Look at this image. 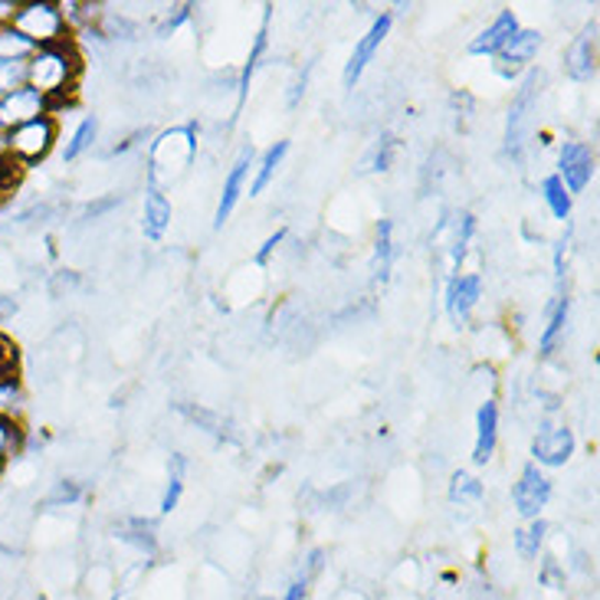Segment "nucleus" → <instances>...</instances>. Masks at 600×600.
I'll list each match as a JSON object with an SVG mask.
<instances>
[{
	"label": "nucleus",
	"instance_id": "obj_1",
	"mask_svg": "<svg viewBox=\"0 0 600 600\" xmlns=\"http://www.w3.org/2000/svg\"><path fill=\"white\" fill-rule=\"evenodd\" d=\"M76 73H79V56L66 43H50V46H43L26 63L30 89H36L40 96H63V92H69Z\"/></svg>",
	"mask_w": 600,
	"mask_h": 600
},
{
	"label": "nucleus",
	"instance_id": "obj_2",
	"mask_svg": "<svg viewBox=\"0 0 600 600\" xmlns=\"http://www.w3.org/2000/svg\"><path fill=\"white\" fill-rule=\"evenodd\" d=\"M542 83H545V73L542 69H532L515 99H512V109H509V126H505V154L522 161V149H525V139H528V129H532V112H535V102H538V92H542Z\"/></svg>",
	"mask_w": 600,
	"mask_h": 600
},
{
	"label": "nucleus",
	"instance_id": "obj_3",
	"mask_svg": "<svg viewBox=\"0 0 600 600\" xmlns=\"http://www.w3.org/2000/svg\"><path fill=\"white\" fill-rule=\"evenodd\" d=\"M13 30L23 33L33 46L59 43L63 33V10L56 3H26L13 13Z\"/></svg>",
	"mask_w": 600,
	"mask_h": 600
},
{
	"label": "nucleus",
	"instance_id": "obj_4",
	"mask_svg": "<svg viewBox=\"0 0 600 600\" xmlns=\"http://www.w3.org/2000/svg\"><path fill=\"white\" fill-rule=\"evenodd\" d=\"M53 142H56V122L50 116H40V119L13 129L7 139V149L23 161H40V157H46V151L53 149Z\"/></svg>",
	"mask_w": 600,
	"mask_h": 600
},
{
	"label": "nucleus",
	"instance_id": "obj_5",
	"mask_svg": "<svg viewBox=\"0 0 600 600\" xmlns=\"http://www.w3.org/2000/svg\"><path fill=\"white\" fill-rule=\"evenodd\" d=\"M548 499H552V482L542 476L538 462H528L522 469L515 489H512V502H515L519 515L522 519H538V512L548 505Z\"/></svg>",
	"mask_w": 600,
	"mask_h": 600
},
{
	"label": "nucleus",
	"instance_id": "obj_6",
	"mask_svg": "<svg viewBox=\"0 0 600 600\" xmlns=\"http://www.w3.org/2000/svg\"><path fill=\"white\" fill-rule=\"evenodd\" d=\"M558 171H561L558 177L568 187V194H581L594 177V151L585 142H565L561 157H558Z\"/></svg>",
	"mask_w": 600,
	"mask_h": 600
},
{
	"label": "nucleus",
	"instance_id": "obj_7",
	"mask_svg": "<svg viewBox=\"0 0 600 600\" xmlns=\"http://www.w3.org/2000/svg\"><path fill=\"white\" fill-rule=\"evenodd\" d=\"M46 109V96H40L30 86H20L17 92L0 99V129H20L33 119H40Z\"/></svg>",
	"mask_w": 600,
	"mask_h": 600
},
{
	"label": "nucleus",
	"instance_id": "obj_8",
	"mask_svg": "<svg viewBox=\"0 0 600 600\" xmlns=\"http://www.w3.org/2000/svg\"><path fill=\"white\" fill-rule=\"evenodd\" d=\"M388 33H391V13H381V17L371 23V30L358 40V46H354V53H351V59H348V66H345V86H348V89H354V83L361 79L364 66L371 63V56L378 53V46L384 43Z\"/></svg>",
	"mask_w": 600,
	"mask_h": 600
},
{
	"label": "nucleus",
	"instance_id": "obj_9",
	"mask_svg": "<svg viewBox=\"0 0 600 600\" xmlns=\"http://www.w3.org/2000/svg\"><path fill=\"white\" fill-rule=\"evenodd\" d=\"M538 46H542V33H535V30H515V36L495 53L499 56V63H495L499 76H515L538 53Z\"/></svg>",
	"mask_w": 600,
	"mask_h": 600
},
{
	"label": "nucleus",
	"instance_id": "obj_10",
	"mask_svg": "<svg viewBox=\"0 0 600 600\" xmlns=\"http://www.w3.org/2000/svg\"><path fill=\"white\" fill-rule=\"evenodd\" d=\"M575 452V434L568 427H545L532 440V456L542 466H565Z\"/></svg>",
	"mask_w": 600,
	"mask_h": 600
},
{
	"label": "nucleus",
	"instance_id": "obj_11",
	"mask_svg": "<svg viewBox=\"0 0 600 600\" xmlns=\"http://www.w3.org/2000/svg\"><path fill=\"white\" fill-rule=\"evenodd\" d=\"M253 167V149H247L240 157H237V164L230 167V174H227V181H223V194H220V204H217V214H214V227L220 230L227 220H230V214L237 210V200H240V194H243V181H247V171Z\"/></svg>",
	"mask_w": 600,
	"mask_h": 600
},
{
	"label": "nucleus",
	"instance_id": "obj_12",
	"mask_svg": "<svg viewBox=\"0 0 600 600\" xmlns=\"http://www.w3.org/2000/svg\"><path fill=\"white\" fill-rule=\"evenodd\" d=\"M598 23H591L575 43H571V50H568V73H571V79H591L594 73H598Z\"/></svg>",
	"mask_w": 600,
	"mask_h": 600
},
{
	"label": "nucleus",
	"instance_id": "obj_13",
	"mask_svg": "<svg viewBox=\"0 0 600 600\" xmlns=\"http://www.w3.org/2000/svg\"><path fill=\"white\" fill-rule=\"evenodd\" d=\"M495 440H499V407H495V401H486L476 414V447H472L476 466H486L492 459Z\"/></svg>",
	"mask_w": 600,
	"mask_h": 600
},
{
	"label": "nucleus",
	"instance_id": "obj_14",
	"mask_svg": "<svg viewBox=\"0 0 600 600\" xmlns=\"http://www.w3.org/2000/svg\"><path fill=\"white\" fill-rule=\"evenodd\" d=\"M515 30H519V20H515V13L512 10H502L495 20H492V26H486L472 43H469V53L472 56H489V53H499L512 36H515Z\"/></svg>",
	"mask_w": 600,
	"mask_h": 600
},
{
	"label": "nucleus",
	"instance_id": "obj_15",
	"mask_svg": "<svg viewBox=\"0 0 600 600\" xmlns=\"http://www.w3.org/2000/svg\"><path fill=\"white\" fill-rule=\"evenodd\" d=\"M479 290H482V280L476 273L472 276H452L450 280V286H447V308H450V318L456 325H462L469 318V312L476 308Z\"/></svg>",
	"mask_w": 600,
	"mask_h": 600
},
{
	"label": "nucleus",
	"instance_id": "obj_16",
	"mask_svg": "<svg viewBox=\"0 0 600 600\" xmlns=\"http://www.w3.org/2000/svg\"><path fill=\"white\" fill-rule=\"evenodd\" d=\"M167 223H171V204H167V197L161 194V187H149V197H145V220H142V233L149 237V240H161L164 237V230H167Z\"/></svg>",
	"mask_w": 600,
	"mask_h": 600
},
{
	"label": "nucleus",
	"instance_id": "obj_17",
	"mask_svg": "<svg viewBox=\"0 0 600 600\" xmlns=\"http://www.w3.org/2000/svg\"><path fill=\"white\" fill-rule=\"evenodd\" d=\"M545 532H548V525H545L542 519H532V525L519 528V532H515V555H519L522 561L538 558V552H542V545H545Z\"/></svg>",
	"mask_w": 600,
	"mask_h": 600
},
{
	"label": "nucleus",
	"instance_id": "obj_18",
	"mask_svg": "<svg viewBox=\"0 0 600 600\" xmlns=\"http://www.w3.org/2000/svg\"><path fill=\"white\" fill-rule=\"evenodd\" d=\"M542 197H545L548 210H552L558 220H568V217H571V194H568V187L561 184L558 174L542 181Z\"/></svg>",
	"mask_w": 600,
	"mask_h": 600
},
{
	"label": "nucleus",
	"instance_id": "obj_19",
	"mask_svg": "<svg viewBox=\"0 0 600 600\" xmlns=\"http://www.w3.org/2000/svg\"><path fill=\"white\" fill-rule=\"evenodd\" d=\"M391 233H394V223L381 220L378 223V250H374V280H381V283H388V276H391V257H394Z\"/></svg>",
	"mask_w": 600,
	"mask_h": 600
},
{
	"label": "nucleus",
	"instance_id": "obj_20",
	"mask_svg": "<svg viewBox=\"0 0 600 600\" xmlns=\"http://www.w3.org/2000/svg\"><path fill=\"white\" fill-rule=\"evenodd\" d=\"M266 20H270V7H266V13H263V30H260L257 43H253V53H250V59H247V66H243V73H240V86H237V109L247 102L250 79H253V73H257V66H260V56H263V50H266Z\"/></svg>",
	"mask_w": 600,
	"mask_h": 600
},
{
	"label": "nucleus",
	"instance_id": "obj_21",
	"mask_svg": "<svg viewBox=\"0 0 600 600\" xmlns=\"http://www.w3.org/2000/svg\"><path fill=\"white\" fill-rule=\"evenodd\" d=\"M181 492H184V456L174 452L171 462H167V489H164V495H161V512H164V515L177 509Z\"/></svg>",
	"mask_w": 600,
	"mask_h": 600
},
{
	"label": "nucleus",
	"instance_id": "obj_22",
	"mask_svg": "<svg viewBox=\"0 0 600 600\" xmlns=\"http://www.w3.org/2000/svg\"><path fill=\"white\" fill-rule=\"evenodd\" d=\"M286 151H290V142H276L273 149L263 154V161H260V171H257V181H253V187H250V194H253V197L266 190V184H270V181H273V174L280 171V164H283Z\"/></svg>",
	"mask_w": 600,
	"mask_h": 600
},
{
	"label": "nucleus",
	"instance_id": "obj_23",
	"mask_svg": "<svg viewBox=\"0 0 600 600\" xmlns=\"http://www.w3.org/2000/svg\"><path fill=\"white\" fill-rule=\"evenodd\" d=\"M321 552H312L308 555V561L302 565V571L293 578V585L286 588V598L283 600H305L308 598V588H312V581L318 578V571H321Z\"/></svg>",
	"mask_w": 600,
	"mask_h": 600
},
{
	"label": "nucleus",
	"instance_id": "obj_24",
	"mask_svg": "<svg viewBox=\"0 0 600 600\" xmlns=\"http://www.w3.org/2000/svg\"><path fill=\"white\" fill-rule=\"evenodd\" d=\"M568 312H571V302L568 299L555 302V308H552V318H548V328H545V335H542V354H552V351H555L558 338L565 335Z\"/></svg>",
	"mask_w": 600,
	"mask_h": 600
},
{
	"label": "nucleus",
	"instance_id": "obj_25",
	"mask_svg": "<svg viewBox=\"0 0 600 600\" xmlns=\"http://www.w3.org/2000/svg\"><path fill=\"white\" fill-rule=\"evenodd\" d=\"M450 499L459 505H472L482 499V482L469 472H452L450 479Z\"/></svg>",
	"mask_w": 600,
	"mask_h": 600
},
{
	"label": "nucleus",
	"instance_id": "obj_26",
	"mask_svg": "<svg viewBox=\"0 0 600 600\" xmlns=\"http://www.w3.org/2000/svg\"><path fill=\"white\" fill-rule=\"evenodd\" d=\"M476 230V220L472 214H459V223H456V240H452V276H459V266L466 260V247H469V237Z\"/></svg>",
	"mask_w": 600,
	"mask_h": 600
},
{
	"label": "nucleus",
	"instance_id": "obj_27",
	"mask_svg": "<svg viewBox=\"0 0 600 600\" xmlns=\"http://www.w3.org/2000/svg\"><path fill=\"white\" fill-rule=\"evenodd\" d=\"M26 53H33V43L17 33L13 26H3L0 30V59H23Z\"/></svg>",
	"mask_w": 600,
	"mask_h": 600
},
{
	"label": "nucleus",
	"instance_id": "obj_28",
	"mask_svg": "<svg viewBox=\"0 0 600 600\" xmlns=\"http://www.w3.org/2000/svg\"><path fill=\"white\" fill-rule=\"evenodd\" d=\"M26 83V63L23 59H0V96L17 92Z\"/></svg>",
	"mask_w": 600,
	"mask_h": 600
},
{
	"label": "nucleus",
	"instance_id": "obj_29",
	"mask_svg": "<svg viewBox=\"0 0 600 600\" xmlns=\"http://www.w3.org/2000/svg\"><path fill=\"white\" fill-rule=\"evenodd\" d=\"M96 132H99V122H96V119H83V126L76 129L73 142L66 145V161H76L83 151L89 149V145L96 142Z\"/></svg>",
	"mask_w": 600,
	"mask_h": 600
},
{
	"label": "nucleus",
	"instance_id": "obj_30",
	"mask_svg": "<svg viewBox=\"0 0 600 600\" xmlns=\"http://www.w3.org/2000/svg\"><path fill=\"white\" fill-rule=\"evenodd\" d=\"M394 151H397V142H394L391 135H384V139L374 145V151L364 157V167H361V171H388L391 161H394Z\"/></svg>",
	"mask_w": 600,
	"mask_h": 600
},
{
	"label": "nucleus",
	"instance_id": "obj_31",
	"mask_svg": "<svg viewBox=\"0 0 600 600\" xmlns=\"http://www.w3.org/2000/svg\"><path fill=\"white\" fill-rule=\"evenodd\" d=\"M119 538H122V542H129V545H135L139 552H149V555H154V535H151L149 522H132L129 528H122V532H119Z\"/></svg>",
	"mask_w": 600,
	"mask_h": 600
},
{
	"label": "nucleus",
	"instance_id": "obj_32",
	"mask_svg": "<svg viewBox=\"0 0 600 600\" xmlns=\"http://www.w3.org/2000/svg\"><path fill=\"white\" fill-rule=\"evenodd\" d=\"M538 578H542V585H545V588L561 591V588H565V568H561V561H558L555 555H545V558H542V571H538Z\"/></svg>",
	"mask_w": 600,
	"mask_h": 600
},
{
	"label": "nucleus",
	"instance_id": "obj_33",
	"mask_svg": "<svg viewBox=\"0 0 600 600\" xmlns=\"http://www.w3.org/2000/svg\"><path fill=\"white\" fill-rule=\"evenodd\" d=\"M17 437H20V434H17V424L7 421V417H0V459L17 447Z\"/></svg>",
	"mask_w": 600,
	"mask_h": 600
},
{
	"label": "nucleus",
	"instance_id": "obj_34",
	"mask_svg": "<svg viewBox=\"0 0 600 600\" xmlns=\"http://www.w3.org/2000/svg\"><path fill=\"white\" fill-rule=\"evenodd\" d=\"M187 17H190V7H187V3H184V7H177V13H174V17H167V20H164V26H161V33H164V36H167V33H171V30H177V26H181V23H184V20H187Z\"/></svg>",
	"mask_w": 600,
	"mask_h": 600
},
{
	"label": "nucleus",
	"instance_id": "obj_35",
	"mask_svg": "<svg viewBox=\"0 0 600 600\" xmlns=\"http://www.w3.org/2000/svg\"><path fill=\"white\" fill-rule=\"evenodd\" d=\"M283 237H286V233H283V230H280V233H276V237H270V240H266V243H263V250H260V253H257V263H266V260H270V253H273V250H276V247H280V243H283Z\"/></svg>",
	"mask_w": 600,
	"mask_h": 600
},
{
	"label": "nucleus",
	"instance_id": "obj_36",
	"mask_svg": "<svg viewBox=\"0 0 600 600\" xmlns=\"http://www.w3.org/2000/svg\"><path fill=\"white\" fill-rule=\"evenodd\" d=\"M79 495V489L76 486H59V492L53 495V502H73Z\"/></svg>",
	"mask_w": 600,
	"mask_h": 600
},
{
	"label": "nucleus",
	"instance_id": "obj_37",
	"mask_svg": "<svg viewBox=\"0 0 600 600\" xmlns=\"http://www.w3.org/2000/svg\"><path fill=\"white\" fill-rule=\"evenodd\" d=\"M7 361H13V351L7 348V341L0 338V364H7Z\"/></svg>",
	"mask_w": 600,
	"mask_h": 600
},
{
	"label": "nucleus",
	"instance_id": "obj_38",
	"mask_svg": "<svg viewBox=\"0 0 600 600\" xmlns=\"http://www.w3.org/2000/svg\"><path fill=\"white\" fill-rule=\"evenodd\" d=\"M3 181H10V167H7V164L0 161V184H3Z\"/></svg>",
	"mask_w": 600,
	"mask_h": 600
},
{
	"label": "nucleus",
	"instance_id": "obj_39",
	"mask_svg": "<svg viewBox=\"0 0 600 600\" xmlns=\"http://www.w3.org/2000/svg\"><path fill=\"white\" fill-rule=\"evenodd\" d=\"M7 149V139H0V151Z\"/></svg>",
	"mask_w": 600,
	"mask_h": 600
}]
</instances>
